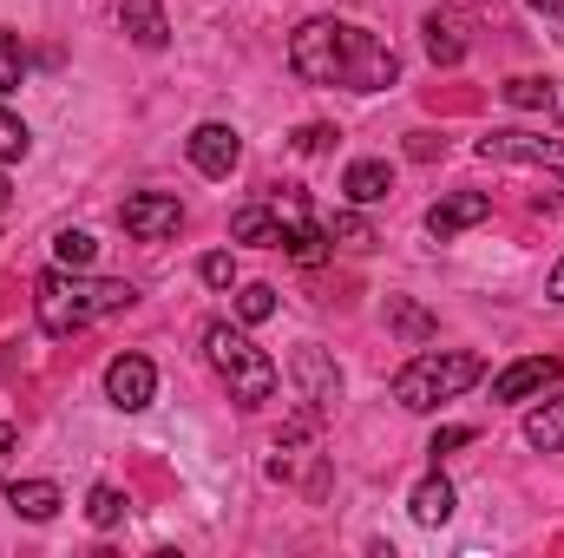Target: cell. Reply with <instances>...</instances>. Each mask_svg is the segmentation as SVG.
I'll list each match as a JSON object with an SVG mask.
<instances>
[{
  "label": "cell",
  "instance_id": "3957f363",
  "mask_svg": "<svg viewBox=\"0 0 564 558\" xmlns=\"http://www.w3.org/2000/svg\"><path fill=\"white\" fill-rule=\"evenodd\" d=\"M204 355H210V368L224 375V388H230V401L237 408H263V401H276V382L282 368L243 335V329H230V322H210L204 329Z\"/></svg>",
  "mask_w": 564,
  "mask_h": 558
},
{
  "label": "cell",
  "instance_id": "1f68e13d",
  "mask_svg": "<svg viewBox=\"0 0 564 558\" xmlns=\"http://www.w3.org/2000/svg\"><path fill=\"white\" fill-rule=\"evenodd\" d=\"M545 289H552V302H564V257L552 264V282H545Z\"/></svg>",
  "mask_w": 564,
  "mask_h": 558
},
{
  "label": "cell",
  "instance_id": "8fae6325",
  "mask_svg": "<svg viewBox=\"0 0 564 558\" xmlns=\"http://www.w3.org/2000/svg\"><path fill=\"white\" fill-rule=\"evenodd\" d=\"M492 217V197L486 191H453V197H440L433 211H426V230L446 244V237H459V230H473V224H486Z\"/></svg>",
  "mask_w": 564,
  "mask_h": 558
},
{
  "label": "cell",
  "instance_id": "6da1fadb",
  "mask_svg": "<svg viewBox=\"0 0 564 558\" xmlns=\"http://www.w3.org/2000/svg\"><path fill=\"white\" fill-rule=\"evenodd\" d=\"M289 73L308 86H341V93H388L401 79V53L335 13H315L289 33Z\"/></svg>",
  "mask_w": 564,
  "mask_h": 558
},
{
  "label": "cell",
  "instance_id": "ba28073f",
  "mask_svg": "<svg viewBox=\"0 0 564 558\" xmlns=\"http://www.w3.org/2000/svg\"><path fill=\"white\" fill-rule=\"evenodd\" d=\"M151 395H158V368H151L144 355H112V362H106V401H112L119 415L151 408Z\"/></svg>",
  "mask_w": 564,
  "mask_h": 558
},
{
  "label": "cell",
  "instance_id": "5b68a950",
  "mask_svg": "<svg viewBox=\"0 0 564 558\" xmlns=\"http://www.w3.org/2000/svg\"><path fill=\"white\" fill-rule=\"evenodd\" d=\"M119 230H126L132 244H171V237L184 230V204H177L171 191H132V197L119 204Z\"/></svg>",
  "mask_w": 564,
  "mask_h": 558
},
{
  "label": "cell",
  "instance_id": "30bf717a",
  "mask_svg": "<svg viewBox=\"0 0 564 558\" xmlns=\"http://www.w3.org/2000/svg\"><path fill=\"white\" fill-rule=\"evenodd\" d=\"M184 151H191V164H197L204 178H230V171H237V158H243V139H237V126L204 119V126L184 139Z\"/></svg>",
  "mask_w": 564,
  "mask_h": 558
},
{
  "label": "cell",
  "instance_id": "8992f818",
  "mask_svg": "<svg viewBox=\"0 0 564 558\" xmlns=\"http://www.w3.org/2000/svg\"><path fill=\"white\" fill-rule=\"evenodd\" d=\"M479 158L486 164H532V171H558L564 178V139H539V132H486Z\"/></svg>",
  "mask_w": 564,
  "mask_h": 558
},
{
  "label": "cell",
  "instance_id": "d6a6232c",
  "mask_svg": "<svg viewBox=\"0 0 564 558\" xmlns=\"http://www.w3.org/2000/svg\"><path fill=\"white\" fill-rule=\"evenodd\" d=\"M525 7H539V13H552V20H564V0H525Z\"/></svg>",
  "mask_w": 564,
  "mask_h": 558
},
{
  "label": "cell",
  "instance_id": "277c9868",
  "mask_svg": "<svg viewBox=\"0 0 564 558\" xmlns=\"http://www.w3.org/2000/svg\"><path fill=\"white\" fill-rule=\"evenodd\" d=\"M479 375H486V362H479L473 348H433V355H414V362L394 375V401H401L408 415H426V408L466 395Z\"/></svg>",
  "mask_w": 564,
  "mask_h": 558
},
{
  "label": "cell",
  "instance_id": "4dcf8cb0",
  "mask_svg": "<svg viewBox=\"0 0 564 558\" xmlns=\"http://www.w3.org/2000/svg\"><path fill=\"white\" fill-rule=\"evenodd\" d=\"M13 447H20V433H13V427L0 420V466H7V453H13Z\"/></svg>",
  "mask_w": 564,
  "mask_h": 558
},
{
  "label": "cell",
  "instance_id": "f546056e",
  "mask_svg": "<svg viewBox=\"0 0 564 558\" xmlns=\"http://www.w3.org/2000/svg\"><path fill=\"white\" fill-rule=\"evenodd\" d=\"M328 144H335L328 126H302V132H295V151H328Z\"/></svg>",
  "mask_w": 564,
  "mask_h": 558
},
{
  "label": "cell",
  "instance_id": "83f0119b",
  "mask_svg": "<svg viewBox=\"0 0 564 558\" xmlns=\"http://www.w3.org/2000/svg\"><path fill=\"white\" fill-rule=\"evenodd\" d=\"M197 277L210 282V289H230V282H237V257H230V250H210V257L197 264Z\"/></svg>",
  "mask_w": 564,
  "mask_h": 558
},
{
  "label": "cell",
  "instance_id": "2e32d148",
  "mask_svg": "<svg viewBox=\"0 0 564 558\" xmlns=\"http://www.w3.org/2000/svg\"><path fill=\"white\" fill-rule=\"evenodd\" d=\"M426 60L433 66H459L466 60V20L459 13H426Z\"/></svg>",
  "mask_w": 564,
  "mask_h": 558
},
{
  "label": "cell",
  "instance_id": "9c48e42d",
  "mask_svg": "<svg viewBox=\"0 0 564 558\" xmlns=\"http://www.w3.org/2000/svg\"><path fill=\"white\" fill-rule=\"evenodd\" d=\"M558 382H564L558 355H525V362H512L506 375H492V401H532V395H545V388H558Z\"/></svg>",
  "mask_w": 564,
  "mask_h": 558
},
{
  "label": "cell",
  "instance_id": "4fadbf2b",
  "mask_svg": "<svg viewBox=\"0 0 564 558\" xmlns=\"http://www.w3.org/2000/svg\"><path fill=\"white\" fill-rule=\"evenodd\" d=\"M453 506H459V493H453V480H446L440 466H433L421 486L408 493V513H414V526H446V519H453Z\"/></svg>",
  "mask_w": 564,
  "mask_h": 558
},
{
  "label": "cell",
  "instance_id": "52a82bcc",
  "mask_svg": "<svg viewBox=\"0 0 564 558\" xmlns=\"http://www.w3.org/2000/svg\"><path fill=\"white\" fill-rule=\"evenodd\" d=\"M289 375H295V388H302V401H308L315 415H328V408L341 401V368L328 362V348L302 342V348H295V362H289Z\"/></svg>",
  "mask_w": 564,
  "mask_h": 558
},
{
  "label": "cell",
  "instance_id": "44dd1931",
  "mask_svg": "<svg viewBox=\"0 0 564 558\" xmlns=\"http://www.w3.org/2000/svg\"><path fill=\"white\" fill-rule=\"evenodd\" d=\"M86 519H93L99 533H112V526L126 519V493H119V486H93V493H86Z\"/></svg>",
  "mask_w": 564,
  "mask_h": 558
},
{
  "label": "cell",
  "instance_id": "5bb4252c",
  "mask_svg": "<svg viewBox=\"0 0 564 558\" xmlns=\"http://www.w3.org/2000/svg\"><path fill=\"white\" fill-rule=\"evenodd\" d=\"M341 191H348V204H381L394 191V164L388 158H355L341 171Z\"/></svg>",
  "mask_w": 564,
  "mask_h": 558
},
{
  "label": "cell",
  "instance_id": "d6986e66",
  "mask_svg": "<svg viewBox=\"0 0 564 558\" xmlns=\"http://www.w3.org/2000/svg\"><path fill=\"white\" fill-rule=\"evenodd\" d=\"M499 93H506V106H519V112H545V119L558 112V86L539 79V73H519V79H506Z\"/></svg>",
  "mask_w": 564,
  "mask_h": 558
},
{
  "label": "cell",
  "instance_id": "4316f807",
  "mask_svg": "<svg viewBox=\"0 0 564 558\" xmlns=\"http://www.w3.org/2000/svg\"><path fill=\"white\" fill-rule=\"evenodd\" d=\"M26 144H33V132H26V119H20V112H0V164L26 158Z\"/></svg>",
  "mask_w": 564,
  "mask_h": 558
},
{
  "label": "cell",
  "instance_id": "7402d4cb",
  "mask_svg": "<svg viewBox=\"0 0 564 558\" xmlns=\"http://www.w3.org/2000/svg\"><path fill=\"white\" fill-rule=\"evenodd\" d=\"M270 211H276V224H282V244H289L295 230H308V224H315V217H308V197H302V191H276V197H270Z\"/></svg>",
  "mask_w": 564,
  "mask_h": 558
},
{
  "label": "cell",
  "instance_id": "cb8c5ba5",
  "mask_svg": "<svg viewBox=\"0 0 564 558\" xmlns=\"http://www.w3.org/2000/svg\"><path fill=\"white\" fill-rule=\"evenodd\" d=\"M237 315H243V322H270V315H276V289H270V282H243V289H237Z\"/></svg>",
  "mask_w": 564,
  "mask_h": 558
},
{
  "label": "cell",
  "instance_id": "603a6c76",
  "mask_svg": "<svg viewBox=\"0 0 564 558\" xmlns=\"http://www.w3.org/2000/svg\"><path fill=\"white\" fill-rule=\"evenodd\" d=\"M328 244H341V250H375V224L355 217V211H341V217L328 224Z\"/></svg>",
  "mask_w": 564,
  "mask_h": 558
},
{
  "label": "cell",
  "instance_id": "836d02e7",
  "mask_svg": "<svg viewBox=\"0 0 564 558\" xmlns=\"http://www.w3.org/2000/svg\"><path fill=\"white\" fill-rule=\"evenodd\" d=\"M7 197H13V191H7V178H0V211H7Z\"/></svg>",
  "mask_w": 564,
  "mask_h": 558
},
{
  "label": "cell",
  "instance_id": "484cf974",
  "mask_svg": "<svg viewBox=\"0 0 564 558\" xmlns=\"http://www.w3.org/2000/svg\"><path fill=\"white\" fill-rule=\"evenodd\" d=\"M388 322H394L408 342H426V335H433V315H426V309H414V302H388Z\"/></svg>",
  "mask_w": 564,
  "mask_h": 558
},
{
  "label": "cell",
  "instance_id": "ac0fdd59",
  "mask_svg": "<svg viewBox=\"0 0 564 558\" xmlns=\"http://www.w3.org/2000/svg\"><path fill=\"white\" fill-rule=\"evenodd\" d=\"M230 237L237 244H263V250H282V224L270 204H243L237 217H230Z\"/></svg>",
  "mask_w": 564,
  "mask_h": 558
},
{
  "label": "cell",
  "instance_id": "d4e9b609",
  "mask_svg": "<svg viewBox=\"0 0 564 558\" xmlns=\"http://www.w3.org/2000/svg\"><path fill=\"white\" fill-rule=\"evenodd\" d=\"M20 79H26V46L0 33V93H20Z\"/></svg>",
  "mask_w": 564,
  "mask_h": 558
},
{
  "label": "cell",
  "instance_id": "7c38bea8",
  "mask_svg": "<svg viewBox=\"0 0 564 558\" xmlns=\"http://www.w3.org/2000/svg\"><path fill=\"white\" fill-rule=\"evenodd\" d=\"M119 26H126V40H132V46H144V53L171 46V20H164V0H119Z\"/></svg>",
  "mask_w": 564,
  "mask_h": 558
},
{
  "label": "cell",
  "instance_id": "e0dca14e",
  "mask_svg": "<svg viewBox=\"0 0 564 558\" xmlns=\"http://www.w3.org/2000/svg\"><path fill=\"white\" fill-rule=\"evenodd\" d=\"M525 440H532L539 453H558L564 447V388L558 395H545V401L525 415Z\"/></svg>",
  "mask_w": 564,
  "mask_h": 558
},
{
  "label": "cell",
  "instance_id": "9a60e30c",
  "mask_svg": "<svg viewBox=\"0 0 564 558\" xmlns=\"http://www.w3.org/2000/svg\"><path fill=\"white\" fill-rule=\"evenodd\" d=\"M7 506H13L20 519H33V526H46V519H53V513L66 506V493H59L53 480H13V486H7Z\"/></svg>",
  "mask_w": 564,
  "mask_h": 558
},
{
  "label": "cell",
  "instance_id": "ffe728a7",
  "mask_svg": "<svg viewBox=\"0 0 564 558\" xmlns=\"http://www.w3.org/2000/svg\"><path fill=\"white\" fill-rule=\"evenodd\" d=\"M93 257H99V244H93L86 230H59V237H53V264H59V270H93Z\"/></svg>",
  "mask_w": 564,
  "mask_h": 558
},
{
  "label": "cell",
  "instance_id": "f1b7e54d",
  "mask_svg": "<svg viewBox=\"0 0 564 558\" xmlns=\"http://www.w3.org/2000/svg\"><path fill=\"white\" fill-rule=\"evenodd\" d=\"M466 440H473V427H440L426 453H453V447H466Z\"/></svg>",
  "mask_w": 564,
  "mask_h": 558
},
{
  "label": "cell",
  "instance_id": "7a4b0ae2",
  "mask_svg": "<svg viewBox=\"0 0 564 558\" xmlns=\"http://www.w3.org/2000/svg\"><path fill=\"white\" fill-rule=\"evenodd\" d=\"M139 302V289L132 282H112V277H86V270H46V277L33 282V309H40V329L46 335H79V329H93L99 315H119V309H132Z\"/></svg>",
  "mask_w": 564,
  "mask_h": 558
}]
</instances>
